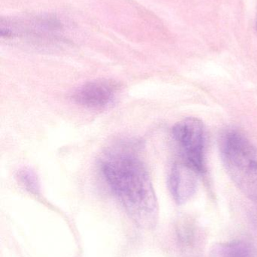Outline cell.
<instances>
[{
	"label": "cell",
	"instance_id": "ba28073f",
	"mask_svg": "<svg viewBox=\"0 0 257 257\" xmlns=\"http://www.w3.org/2000/svg\"><path fill=\"white\" fill-rule=\"evenodd\" d=\"M256 28H257V22H256Z\"/></svg>",
	"mask_w": 257,
	"mask_h": 257
},
{
	"label": "cell",
	"instance_id": "3957f363",
	"mask_svg": "<svg viewBox=\"0 0 257 257\" xmlns=\"http://www.w3.org/2000/svg\"><path fill=\"white\" fill-rule=\"evenodd\" d=\"M172 134L181 154V161L191 166L198 173H205V130L202 120L196 117H187L175 125Z\"/></svg>",
	"mask_w": 257,
	"mask_h": 257
},
{
	"label": "cell",
	"instance_id": "277c9868",
	"mask_svg": "<svg viewBox=\"0 0 257 257\" xmlns=\"http://www.w3.org/2000/svg\"><path fill=\"white\" fill-rule=\"evenodd\" d=\"M197 172L183 161L175 163L169 175L170 193L178 205L188 202L196 193Z\"/></svg>",
	"mask_w": 257,
	"mask_h": 257
},
{
	"label": "cell",
	"instance_id": "5b68a950",
	"mask_svg": "<svg viewBox=\"0 0 257 257\" xmlns=\"http://www.w3.org/2000/svg\"><path fill=\"white\" fill-rule=\"evenodd\" d=\"M116 87L107 81L88 83L75 92V100L89 108L100 109L111 103L116 94Z\"/></svg>",
	"mask_w": 257,
	"mask_h": 257
},
{
	"label": "cell",
	"instance_id": "6da1fadb",
	"mask_svg": "<svg viewBox=\"0 0 257 257\" xmlns=\"http://www.w3.org/2000/svg\"><path fill=\"white\" fill-rule=\"evenodd\" d=\"M101 171L134 221L143 227H152L158 217V203L143 162L131 153L117 151L103 160Z\"/></svg>",
	"mask_w": 257,
	"mask_h": 257
},
{
	"label": "cell",
	"instance_id": "8992f818",
	"mask_svg": "<svg viewBox=\"0 0 257 257\" xmlns=\"http://www.w3.org/2000/svg\"><path fill=\"white\" fill-rule=\"evenodd\" d=\"M209 257H257L256 249L243 241L216 243L210 249Z\"/></svg>",
	"mask_w": 257,
	"mask_h": 257
},
{
	"label": "cell",
	"instance_id": "52a82bcc",
	"mask_svg": "<svg viewBox=\"0 0 257 257\" xmlns=\"http://www.w3.org/2000/svg\"><path fill=\"white\" fill-rule=\"evenodd\" d=\"M22 182L30 189L36 188V180L34 175L28 171H23L20 175Z\"/></svg>",
	"mask_w": 257,
	"mask_h": 257
},
{
	"label": "cell",
	"instance_id": "7a4b0ae2",
	"mask_svg": "<svg viewBox=\"0 0 257 257\" xmlns=\"http://www.w3.org/2000/svg\"><path fill=\"white\" fill-rule=\"evenodd\" d=\"M221 155L228 175L249 199L257 202V148L236 131L226 133Z\"/></svg>",
	"mask_w": 257,
	"mask_h": 257
}]
</instances>
